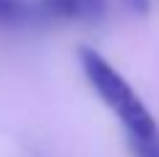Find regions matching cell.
Returning <instances> with one entry per match:
<instances>
[{
	"mask_svg": "<svg viewBox=\"0 0 159 157\" xmlns=\"http://www.w3.org/2000/svg\"><path fill=\"white\" fill-rule=\"evenodd\" d=\"M81 65L84 74L89 78V84L94 92L110 105V110L115 113L128 128V136H149L157 134V121L151 118L146 105L138 100V94L130 89V84L117 74L112 65L91 47H81Z\"/></svg>",
	"mask_w": 159,
	"mask_h": 157,
	"instance_id": "1",
	"label": "cell"
},
{
	"mask_svg": "<svg viewBox=\"0 0 159 157\" xmlns=\"http://www.w3.org/2000/svg\"><path fill=\"white\" fill-rule=\"evenodd\" d=\"M26 5L21 0H0V24L3 26H16L26 21Z\"/></svg>",
	"mask_w": 159,
	"mask_h": 157,
	"instance_id": "4",
	"label": "cell"
},
{
	"mask_svg": "<svg viewBox=\"0 0 159 157\" xmlns=\"http://www.w3.org/2000/svg\"><path fill=\"white\" fill-rule=\"evenodd\" d=\"M125 3H128L130 11H136V13H146L149 11V0H125Z\"/></svg>",
	"mask_w": 159,
	"mask_h": 157,
	"instance_id": "6",
	"label": "cell"
},
{
	"mask_svg": "<svg viewBox=\"0 0 159 157\" xmlns=\"http://www.w3.org/2000/svg\"><path fill=\"white\" fill-rule=\"evenodd\" d=\"M133 157H159V131L149 136H128Z\"/></svg>",
	"mask_w": 159,
	"mask_h": 157,
	"instance_id": "3",
	"label": "cell"
},
{
	"mask_svg": "<svg viewBox=\"0 0 159 157\" xmlns=\"http://www.w3.org/2000/svg\"><path fill=\"white\" fill-rule=\"evenodd\" d=\"M39 5L52 18H78L81 16V0H39Z\"/></svg>",
	"mask_w": 159,
	"mask_h": 157,
	"instance_id": "2",
	"label": "cell"
},
{
	"mask_svg": "<svg viewBox=\"0 0 159 157\" xmlns=\"http://www.w3.org/2000/svg\"><path fill=\"white\" fill-rule=\"evenodd\" d=\"M107 8V0H81V16L84 18H99Z\"/></svg>",
	"mask_w": 159,
	"mask_h": 157,
	"instance_id": "5",
	"label": "cell"
}]
</instances>
